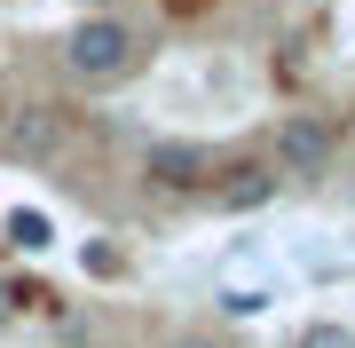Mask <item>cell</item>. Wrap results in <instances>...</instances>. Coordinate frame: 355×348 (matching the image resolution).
I'll return each instance as SVG.
<instances>
[{
  "label": "cell",
  "instance_id": "obj_9",
  "mask_svg": "<svg viewBox=\"0 0 355 348\" xmlns=\"http://www.w3.org/2000/svg\"><path fill=\"white\" fill-rule=\"evenodd\" d=\"M87 270H95V277H119L127 261H119V245H87Z\"/></svg>",
  "mask_w": 355,
  "mask_h": 348
},
{
  "label": "cell",
  "instance_id": "obj_8",
  "mask_svg": "<svg viewBox=\"0 0 355 348\" xmlns=\"http://www.w3.org/2000/svg\"><path fill=\"white\" fill-rule=\"evenodd\" d=\"M300 348H355V333H347V324H308V333H300Z\"/></svg>",
  "mask_w": 355,
  "mask_h": 348
},
{
  "label": "cell",
  "instance_id": "obj_1",
  "mask_svg": "<svg viewBox=\"0 0 355 348\" xmlns=\"http://www.w3.org/2000/svg\"><path fill=\"white\" fill-rule=\"evenodd\" d=\"M142 32L127 24V16H87V24L64 32V72L79 79V88H119V79L142 72Z\"/></svg>",
  "mask_w": 355,
  "mask_h": 348
},
{
  "label": "cell",
  "instance_id": "obj_5",
  "mask_svg": "<svg viewBox=\"0 0 355 348\" xmlns=\"http://www.w3.org/2000/svg\"><path fill=\"white\" fill-rule=\"evenodd\" d=\"M142 174H150V190H205L214 182V151L205 142H150L142 151Z\"/></svg>",
  "mask_w": 355,
  "mask_h": 348
},
{
  "label": "cell",
  "instance_id": "obj_6",
  "mask_svg": "<svg viewBox=\"0 0 355 348\" xmlns=\"http://www.w3.org/2000/svg\"><path fill=\"white\" fill-rule=\"evenodd\" d=\"M8 245H16V254H40V245H55L48 214H40V206H16V214H8Z\"/></svg>",
  "mask_w": 355,
  "mask_h": 348
},
{
  "label": "cell",
  "instance_id": "obj_2",
  "mask_svg": "<svg viewBox=\"0 0 355 348\" xmlns=\"http://www.w3.org/2000/svg\"><path fill=\"white\" fill-rule=\"evenodd\" d=\"M71 135L64 103H40V95H24V103H0V158H24V167H40V158H55Z\"/></svg>",
  "mask_w": 355,
  "mask_h": 348
},
{
  "label": "cell",
  "instance_id": "obj_3",
  "mask_svg": "<svg viewBox=\"0 0 355 348\" xmlns=\"http://www.w3.org/2000/svg\"><path fill=\"white\" fill-rule=\"evenodd\" d=\"M268 158H277L284 182H324L331 158H340V135H331V119H316V111H292L277 127V151Z\"/></svg>",
  "mask_w": 355,
  "mask_h": 348
},
{
  "label": "cell",
  "instance_id": "obj_10",
  "mask_svg": "<svg viewBox=\"0 0 355 348\" xmlns=\"http://www.w3.org/2000/svg\"><path fill=\"white\" fill-rule=\"evenodd\" d=\"M166 348H221V340H214V333H174Z\"/></svg>",
  "mask_w": 355,
  "mask_h": 348
},
{
  "label": "cell",
  "instance_id": "obj_11",
  "mask_svg": "<svg viewBox=\"0 0 355 348\" xmlns=\"http://www.w3.org/2000/svg\"><path fill=\"white\" fill-rule=\"evenodd\" d=\"M0 324H8V293H0Z\"/></svg>",
  "mask_w": 355,
  "mask_h": 348
},
{
  "label": "cell",
  "instance_id": "obj_4",
  "mask_svg": "<svg viewBox=\"0 0 355 348\" xmlns=\"http://www.w3.org/2000/svg\"><path fill=\"white\" fill-rule=\"evenodd\" d=\"M277 190H284L277 158H237V167H214V182H205V198H214L221 214H261Z\"/></svg>",
  "mask_w": 355,
  "mask_h": 348
},
{
  "label": "cell",
  "instance_id": "obj_7",
  "mask_svg": "<svg viewBox=\"0 0 355 348\" xmlns=\"http://www.w3.org/2000/svg\"><path fill=\"white\" fill-rule=\"evenodd\" d=\"M268 309V285H221V317H261Z\"/></svg>",
  "mask_w": 355,
  "mask_h": 348
}]
</instances>
